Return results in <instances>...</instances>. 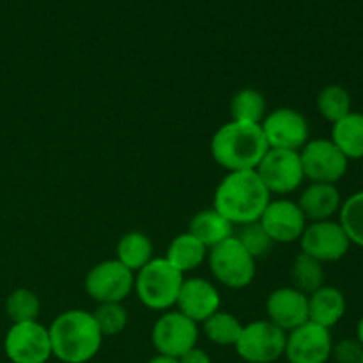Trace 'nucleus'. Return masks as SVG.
<instances>
[{
	"mask_svg": "<svg viewBox=\"0 0 363 363\" xmlns=\"http://www.w3.org/2000/svg\"><path fill=\"white\" fill-rule=\"evenodd\" d=\"M272 199L255 170L227 172L215 190L213 209L233 225H245L257 222Z\"/></svg>",
	"mask_w": 363,
	"mask_h": 363,
	"instance_id": "nucleus-1",
	"label": "nucleus"
},
{
	"mask_svg": "<svg viewBox=\"0 0 363 363\" xmlns=\"http://www.w3.org/2000/svg\"><path fill=\"white\" fill-rule=\"evenodd\" d=\"M261 124L229 121L215 131L209 144L213 160L227 172L255 170L268 151Z\"/></svg>",
	"mask_w": 363,
	"mask_h": 363,
	"instance_id": "nucleus-2",
	"label": "nucleus"
},
{
	"mask_svg": "<svg viewBox=\"0 0 363 363\" xmlns=\"http://www.w3.org/2000/svg\"><path fill=\"white\" fill-rule=\"evenodd\" d=\"M52 354L64 363H85L101 350L103 335L92 312L71 308L48 326Z\"/></svg>",
	"mask_w": 363,
	"mask_h": 363,
	"instance_id": "nucleus-3",
	"label": "nucleus"
},
{
	"mask_svg": "<svg viewBox=\"0 0 363 363\" xmlns=\"http://www.w3.org/2000/svg\"><path fill=\"white\" fill-rule=\"evenodd\" d=\"M184 275L165 257H155L135 273V293L142 305L151 311L167 312L176 307Z\"/></svg>",
	"mask_w": 363,
	"mask_h": 363,
	"instance_id": "nucleus-4",
	"label": "nucleus"
},
{
	"mask_svg": "<svg viewBox=\"0 0 363 363\" xmlns=\"http://www.w3.org/2000/svg\"><path fill=\"white\" fill-rule=\"evenodd\" d=\"M255 259L243 248L236 236L216 245L208 254V264L216 282L229 289H245L255 279Z\"/></svg>",
	"mask_w": 363,
	"mask_h": 363,
	"instance_id": "nucleus-5",
	"label": "nucleus"
},
{
	"mask_svg": "<svg viewBox=\"0 0 363 363\" xmlns=\"http://www.w3.org/2000/svg\"><path fill=\"white\" fill-rule=\"evenodd\" d=\"M85 293L96 303H123L135 289V273L117 259L101 261L85 275Z\"/></svg>",
	"mask_w": 363,
	"mask_h": 363,
	"instance_id": "nucleus-6",
	"label": "nucleus"
},
{
	"mask_svg": "<svg viewBox=\"0 0 363 363\" xmlns=\"http://www.w3.org/2000/svg\"><path fill=\"white\" fill-rule=\"evenodd\" d=\"M286 339L287 333L279 326L268 319H257L243 325L234 347L247 363H273L286 351Z\"/></svg>",
	"mask_w": 363,
	"mask_h": 363,
	"instance_id": "nucleus-7",
	"label": "nucleus"
},
{
	"mask_svg": "<svg viewBox=\"0 0 363 363\" xmlns=\"http://www.w3.org/2000/svg\"><path fill=\"white\" fill-rule=\"evenodd\" d=\"M257 176L273 195H289L296 191L305 181L300 152L284 151V149H268L255 169Z\"/></svg>",
	"mask_w": 363,
	"mask_h": 363,
	"instance_id": "nucleus-8",
	"label": "nucleus"
},
{
	"mask_svg": "<svg viewBox=\"0 0 363 363\" xmlns=\"http://www.w3.org/2000/svg\"><path fill=\"white\" fill-rule=\"evenodd\" d=\"M4 353L11 363H46L53 357L48 328L39 321L11 325L4 337Z\"/></svg>",
	"mask_w": 363,
	"mask_h": 363,
	"instance_id": "nucleus-9",
	"label": "nucleus"
},
{
	"mask_svg": "<svg viewBox=\"0 0 363 363\" xmlns=\"http://www.w3.org/2000/svg\"><path fill=\"white\" fill-rule=\"evenodd\" d=\"M305 179L311 183L335 184L346 176L350 160L330 138L308 140L300 151Z\"/></svg>",
	"mask_w": 363,
	"mask_h": 363,
	"instance_id": "nucleus-10",
	"label": "nucleus"
},
{
	"mask_svg": "<svg viewBox=\"0 0 363 363\" xmlns=\"http://www.w3.org/2000/svg\"><path fill=\"white\" fill-rule=\"evenodd\" d=\"M151 340L158 354L181 358L186 351L197 346L199 325L179 311H167L156 319Z\"/></svg>",
	"mask_w": 363,
	"mask_h": 363,
	"instance_id": "nucleus-11",
	"label": "nucleus"
},
{
	"mask_svg": "<svg viewBox=\"0 0 363 363\" xmlns=\"http://www.w3.org/2000/svg\"><path fill=\"white\" fill-rule=\"evenodd\" d=\"M262 133L269 149H284V151H298L303 149L308 142V121L296 108L282 106L266 113L261 123Z\"/></svg>",
	"mask_w": 363,
	"mask_h": 363,
	"instance_id": "nucleus-12",
	"label": "nucleus"
},
{
	"mask_svg": "<svg viewBox=\"0 0 363 363\" xmlns=\"http://www.w3.org/2000/svg\"><path fill=\"white\" fill-rule=\"evenodd\" d=\"M301 254H307L319 262H335L346 257L351 241L342 225L335 220L311 222L300 238Z\"/></svg>",
	"mask_w": 363,
	"mask_h": 363,
	"instance_id": "nucleus-13",
	"label": "nucleus"
},
{
	"mask_svg": "<svg viewBox=\"0 0 363 363\" xmlns=\"http://www.w3.org/2000/svg\"><path fill=\"white\" fill-rule=\"evenodd\" d=\"M259 223L268 233L273 243L289 245L300 241L308 222L296 201L280 197L269 201L259 218Z\"/></svg>",
	"mask_w": 363,
	"mask_h": 363,
	"instance_id": "nucleus-14",
	"label": "nucleus"
},
{
	"mask_svg": "<svg viewBox=\"0 0 363 363\" xmlns=\"http://www.w3.org/2000/svg\"><path fill=\"white\" fill-rule=\"evenodd\" d=\"M332 350L330 330L307 321L287 333L284 354L289 363H326L332 357Z\"/></svg>",
	"mask_w": 363,
	"mask_h": 363,
	"instance_id": "nucleus-15",
	"label": "nucleus"
},
{
	"mask_svg": "<svg viewBox=\"0 0 363 363\" xmlns=\"http://www.w3.org/2000/svg\"><path fill=\"white\" fill-rule=\"evenodd\" d=\"M222 298L213 282L202 277L184 279L181 286L179 296L176 301V311L186 315L197 325H202L215 312L220 311Z\"/></svg>",
	"mask_w": 363,
	"mask_h": 363,
	"instance_id": "nucleus-16",
	"label": "nucleus"
},
{
	"mask_svg": "<svg viewBox=\"0 0 363 363\" xmlns=\"http://www.w3.org/2000/svg\"><path fill=\"white\" fill-rule=\"evenodd\" d=\"M268 321L286 333L308 321V296L296 287H279L266 300Z\"/></svg>",
	"mask_w": 363,
	"mask_h": 363,
	"instance_id": "nucleus-17",
	"label": "nucleus"
},
{
	"mask_svg": "<svg viewBox=\"0 0 363 363\" xmlns=\"http://www.w3.org/2000/svg\"><path fill=\"white\" fill-rule=\"evenodd\" d=\"M298 206L303 211L307 222H325L339 215L342 199L335 184L311 183L298 199Z\"/></svg>",
	"mask_w": 363,
	"mask_h": 363,
	"instance_id": "nucleus-18",
	"label": "nucleus"
},
{
	"mask_svg": "<svg viewBox=\"0 0 363 363\" xmlns=\"http://www.w3.org/2000/svg\"><path fill=\"white\" fill-rule=\"evenodd\" d=\"M346 314V298L337 287L323 286L312 294H308V321L332 328Z\"/></svg>",
	"mask_w": 363,
	"mask_h": 363,
	"instance_id": "nucleus-19",
	"label": "nucleus"
},
{
	"mask_svg": "<svg viewBox=\"0 0 363 363\" xmlns=\"http://www.w3.org/2000/svg\"><path fill=\"white\" fill-rule=\"evenodd\" d=\"M188 233L194 234L208 250H211L216 245L234 236V225L216 209L209 208L195 213L188 225Z\"/></svg>",
	"mask_w": 363,
	"mask_h": 363,
	"instance_id": "nucleus-20",
	"label": "nucleus"
},
{
	"mask_svg": "<svg viewBox=\"0 0 363 363\" xmlns=\"http://www.w3.org/2000/svg\"><path fill=\"white\" fill-rule=\"evenodd\" d=\"M209 250L194 236L186 230L183 234H177L169 245V250H167L165 259L181 273H190L194 269H197L199 266L204 264L208 261Z\"/></svg>",
	"mask_w": 363,
	"mask_h": 363,
	"instance_id": "nucleus-21",
	"label": "nucleus"
},
{
	"mask_svg": "<svg viewBox=\"0 0 363 363\" xmlns=\"http://www.w3.org/2000/svg\"><path fill=\"white\" fill-rule=\"evenodd\" d=\"M155 247H152L151 238L140 230H131L121 236L116 247V259L123 262L128 269L137 273L144 268L149 261L155 259Z\"/></svg>",
	"mask_w": 363,
	"mask_h": 363,
	"instance_id": "nucleus-22",
	"label": "nucleus"
},
{
	"mask_svg": "<svg viewBox=\"0 0 363 363\" xmlns=\"http://www.w3.org/2000/svg\"><path fill=\"white\" fill-rule=\"evenodd\" d=\"M330 140L347 160L363 158V113L351 112L344 119L337 121Z\"/></svg>",
	"mask_w": 363,
	"mask_h": 363,
	"instance_id": "nucleus-23",
	"label": "nucleus"
},
{
	"mask_svg": "<svg viewBox=\"0 0 363 363\" xmlns=\"http://www.w3.org/2000/svg\"><path fill=\"white\" fill-rule=\"evenodd\" d=\"M230 121L247 124H261L266 117V98L261 91L245 87L230 99Z\"/></svg>",
	"mask_w": 363,
	"mask_h": 363,
	"instance_id": "nucleus-24",
	"label": "nucleus"
},
{
	"mask_svg": "<svg viewBox=\"0 0 363 363\" xmlns=\"http://www.w3.org/2000/svg\"><path fill=\"white\" fill-rule=\"evenodd\" d=\"M243 323L229 312L218 311L202 323V332L216 346H236Z\"/></svg>",
	"mask_w": 363,
	"mask_h": 363,
	"instance_id": "nucleus-25",
	"label": "nucleus"
},
{
	"mask_svg": "<svg viewBox=\"0 0 363 363\" xmlns=\"http://www.w3.org/2000/svg\"><path fill=\"white\" fill-rule=\"evenodd\" d=\"M291 279H293V287L301 291L303 294H312L319 287L325 286V269L323 262L315 261L314 257L307 254H298L293 261L291 268Z\"/></svg>",
	"mask_w": 363,
	"mask_h": 363,
	"instance_id": "nucleus-26",
	"label": "nucleus"
},
{
	"mask_svg": "<svg viewBox=\"0 0 363 363\" xmlns=\"http://www.w3.org/2000/svg\"><path fill=\"white\" fill-rule=\"evenodd\" d=\"M315 105H318L319 113L332 124L353 112L351 110V94L347 92V89H344L339 84H330L325 89H321L318 99H315Z\"/></svg>",
	"mask_w": 363,
	"mask_h": 363,
	"instance_id": "nucleus-27",
	"label": "nucleus"
},
{
	"mask_svg": "<svg viewBox=\"0 0 363 363\" xmlns=\"http://www.w3.org/2000/svg\"><path fill=\"white\" fill-rule=\"evenodd\" d=\"M6 314L13 325L38 321L39 314H41V300L34 291L27 289V287L14 289L6 300Z\"/></svg>",
	"mask_w": 363,
	"mask_h": 363,
	"instance_id": "nucleus-28",
	"label": "nucleus"
},
{
	"mask_svg": "<svg viewBox=\"0 0 363 363\" xmlns=\"http://www.w3.org/2000/svg\"><path fill=\"white\" fill-rule=\"evenodd\" d=\"M339 223L350 238L351 245L363 247V191H357L342 202Z\"/></svg>",
	"mask_w": 363,
	"mask_h": 363,
	"instance_id": "nucleus-29",
	"label": "nucleus"
},
{
	"mask_svg": "<svg viewBox=\"0 0 363 363\" xmlns=\"http://www.w3.org/2000/svg\"><path fill=\"white\" fill-rule=\"evenodd\" d=\"M103 337H113L128 326V311L123 303H99L92 312Z\"/></svg>",
	"mask_w": 363,
	"mask_h": 363,
	"instance_id": "nucleus-30",
	"label": "nucleus"
},
{
	"mask_svg": "<svg viewBox=\"0 0 363 363\" xmlns=\"http://www.w3.org/2000/svg\"><path fill=\"white\" fill-rule=\"evenodd\" d=\"M238 238L241 245H243L245 250L252 255V257L257 261V259L264 257V255L269 254V250L273 248L272 238L268 236L262 225L257 222L245 223V225H240V233L234 234Z\"/></svg>",
	"mask_w": 363,
	"mask_h": 363,
	"instance_id": "nucleus-31",
	"label": "nucleus"
},
{
	"mask_svg": "<svg viewBox=\"0 0 363 363\" xmlns=\"http://www.w3.org/2000/svg\"><path fill=\"white\" fill-rule=\"evenodd\" d=\"M332 357L335 358L337 363H362L363 346L357 339H344L333 344Z\"/></svg>",
	"mask_w": 363,
	"mask_h": 363,
	"instance_id": "nucleus-32",
	"label": "nucleus"
},
{
	"mask_svg": "<svg viewBox=\"0 0 363 363\" xmlns=\"http://www.w3.org/2000/svg\"><path fill=\"white\" fill-rule=\"evenodd\" d=\"M177 360H179V363H211L209 354L197 346L191 347L190 351H186V353L181 358H177Z\"/></svg>",
	"mask_w": 363,
	"mask_h": 363,
	"instance_id": "nucleus-33",
	"label": "nucleus"
},
{
	"mask_svg": "<svg viewBox=\"0 0 363 363\" xmlns=\"http://www.w3.org/2000/svg\"><path fill=\"white\" fill-rule=\"evenodd\" d=\"M147 363H179V360H177V358L163 357V354H156V357L151 358Z\"/></svg>",
	"mask_w": 363,
	"mask_h": 363,
	"instance_id": "nucleus-34",
	"label": "nucleus"
},
{
	"mask_svg": "<svg viewBox=\"0 0 363 363\" xmlns=\"http://www.w3.org/2000/svg\"><path fill=\"white\" fill-rule=\"evenodd\" d=\"M357 340L363 346V318L360 319V323H358L357 326Z\"/></svg>",
	"mask_w": 363,
	"mask_h": 363,
	"instance_id": "nucleus-35",
	"label": "nucleus"
},
{
	"mask_svg": "<svg viewBox=\"0 0 363 363\" xmlns=\"http://www.w3.org/2000/svg\"><path fill=\"white\" fill-rule=\"evenodd\" d=\"M362 363H363V360H362Z\"/></svg>",
	"mask_w": 363,
	"mask_h": 363,
	"instance_id": "nucleus-36",
	"label": "nucleus"
}]
</instances>
